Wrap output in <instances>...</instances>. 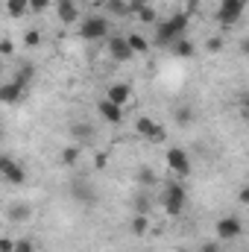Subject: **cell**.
I'll return each mask as SVG.
<instances>
[{
	"mask_svg": "<svg viewBox=\"0 0 249 252\" xmlns=\"http://www.w3.org/2000/svg\"><path fill=\"white\" fill-rule=\"evenodd\" d=\"M106 100L124 109L126 103L132 100V88H129V85H124V82H118V85H109V91H106Z\"/></svg>",
	"mask_w": 249,
	"mask_h": 252,
	"instance_id": "8fae6325",
	"label": "cell"
},
{
	"mask_svg": "<svg viewBox=\"0 0 249 252\" xmlns=\"http://www.w3.org/2000/svg\"><path fill=\"white\" fill-rule=\"evenodd\" d=\"M79 35L85 41H100V38H109V18L106 15H88L79 27Z\"/></svg>",
	"mask_w": 249,
	"mask_h": 252,
	"instance_id": "3957f363",
	"label": "cell"
},
{
	"mask_svg": "<svg viewBox=\"0 0 249 252\" xmlns=\"http://www.w3.org/2000/svg\"><path fill=\"white\" fill-rule=\"evenodd\" d=\"M24 44H27V47H38V44H41V32H38V30H27V32H24Z\"/></svg>",
	"mask_w": 249,
	"mask_h": 252,
	"instance_id": "4316f807",
	"label": "cell"
},
{
	"mask_svg": "<svg viewBox=\"0 0 249 252\" xmlns=\"http://www.w3.org/2000/svg\"><path fill=\"white\" fill-rule=\"evenodd\" d=\"M138 182H141L144 188H156V185H158V173H156L153 167H141V170H138Z\"/></svg>",
	"mask_w": 249,
	"mask_h": 252,
	"instance_id": "7402d4cb",
	"label": "cell"
},
{
	"mask_svg": "<svg viewBox=\"0 0 249 252\" xmlns=\"http://www.w3.org/2000/svg\"><path fill=\"white\" fill-rule=\"evenodd\" d=\"M73 199H76V202H88V205H91V202H94V190H91V185L76 182V185H73Z\"/></svg>",
	"mask_w": 249,
	"mask_h": 252,
	"instance_id": "ffe728a7",
	"label": "cell"
},
{
	"mask_svg": "<svg viewBox=\"0 0 249 252\" xmlns=\"http://www.w3.org/2000/svg\"><path fill=\"white\" fill-rule=\"evenodd\" d=\"M199 252H223V241H208L199 247Z\"/></svg>",
	"mask_w": 249,
	"mask_h": 252,
	"instance_id": "1f68e13d",
	"label": "cell"
},
{
	"mask_svg": "<svg viewBox=\"0 0 249 252\" xmlns=\"http://www.w3.org/2000/svg\"><path fill=\"white\" fill-rule=\"evenodd\" d=\"M106 50H109V56L115 59V62H129L135 53L129 50V44H126L124 35H109V41H106Z\"/></svg>",
	"mask_w": 249,
	"mask_h": 252,
	"instance_id": "9c48e42d",
	"label": "cell"
},
{
	"mask_svg": "<svg viewBox=\"0 0 249 252\" xmlns=\"http://www.w3.org/2000/svg\"><path fill=\"white\" fill-rule=\"evenodd\" d=\"M79 156H82V147H79V144H70V147H64L62 150L59 164H62V167H73V164L79 161Z\"/></svg>",
	"mask_w": 249,
	"mask_h": 252,
	"instance_id": "2e32d148",
	"label": "cell"
},
{
	"mask_svg": "<svg viewBox=\"0 0 249 252\" xmlns=\"http://www.w3.org/2000/svg\"><path fill=\"white\" fill-rule=\"evenodd\" d=\"M244 9H247V0H220L217 21H220L223 27H235V24L244 18Z\"/></svg>",
	"mask_w": 249,
	"mask_h": 252,
	"instance_id": "277c9868",
	"label": "cell"
},
{
	"mask_svg": "<svg viewBox=\"0 0 249 252\" xmlns=\"http://www.w3.org/2000/svg\"><path fill=\"white\" fill-rule=\"evenodd\" d=\"M6 12L9 18H24L30 12V0H6Z\"/></svg>",
	"mask_w": 249,
	"mask_h": 252,
	"instance_id": "d6986e66",
	"label": "cell"
},
{
	"mask_svg": "<svg viewBox=\"0 0 249 252\" xmlns=\"http://www.w3.org/2000/svg\"><path fill=\"white\" fill-rule=\"evenodd\" d=\"M241 232H244V223H241V217H223V220H217V241H235V238H241Z\"/></svg>",
	"mask_w": 249,
	"mask_h": 252,
	"instance_id": "ba28073f",
	"label": "cell"
},
{
	"mask_svg": "<svg viewBox=\"0 0 249 252\" xmlns=\"http://www.w3.org/2000/svg\"><path fill=\"white\" fill-rule=\"evenodd\" d=\"M24 100V88L18 85V82H0V103L3 106H18Z\"/></svg>",
	"mask_w": 249,
	"mask_h": 252,
	"instance_id": "30bf717a",
	"label": "cell"
},
{
	"mask_svg": "<svg viewBox=\"0 0 249 252\" xmlns=\"http://www.w3.org/2000/svg\"><path fill=\"white\" fill-rule=\"evenodd\" d=\"M70 135L76 138V144H79V147L94 141V129H91L88 124H73V126H70Z\"/></svg>",
	"mask_w": 249,
	"mask_h": 252,
	"instance_id": "9a60e30c",
	"label": "cell"
},
{
	"mask_svg": "<svg viewBox=\"0 0 249 252\" xmlns=\"http://www.w3.org/2000/svg\"><path fill=\"white\" fill-rule=\"evenodd\" d=\"M44 9H50V0H30V12H44Z\"/></svg>",
	"mask_w": 249,
	"mask_h": 252,
	"instance_id": "4dcf8cb0",
	"label": "cell"
},
{
	"mask_svg": "<svg viewBox=\"0 0 249 252\" xmlns=\"http://www.w3.org/2000/svg\"><path fill=\"white\" fill-rule=\"evenodd\" d=\"M185 202H187V190L182 188L179 182H170V185L164 188L161 205H164V211H167L170 217H179V214L185 211Z\"/></svg>",
	"mask_w": 249,
	"mask_h": 252,
	"instance_id": "7a4b0ae2",
	"label": "cell"
},
{
	"mask_svg": "<svg viewBox=\"0 0 249 252\" xmlns=\"http://www.w3.org/2000/svg\"><path fill=\"white\" fill-rule=\"evenodd\" d=\"M103 6H106V9H109V15H115V18H126V15H129L126 0H106Z\"/></svg>",
	"mask_w": 249,
	"mask_h": 252,
	"instance_id": "d4e9b609",
	"label": "cell"
},
{
	"mask_svg": "<svg viewBox=\"0 0 249 252\" xmlns=\"http://www.w3.org/2000/svg\"><path fill=\"white\" fill-rule=\"evenodd\" d=\"M126 44H129V50H132V53H147V47H150V44H147V38H144V35H138V32H129V35H126Z\"/></svg>",
	"mask_w": 249,
	"mask_h": 252,
	"instance_id": "44dd1931",
	"label": "cell"
},
{
	"mask_svg": "<svg viewBox=\"0 0 249 252\" xmlns=\"http://www.w3.org/2000/svg\"><path fill=\"white\" fill-rule=\"evenodd\" d=\"M0 141H3V126H0Z\"/></svg>",
	"mask_w": 249,
	"mask_h": 252,
	"instance_id": "d590c367",
	"label": "cell"
},
{
	"mask_svg": "<svg viewBox=\"0 0 249 252\" xmlns=\"http://www.w3.org/2000/svg\"><path fill=\"white\" fill-rule=\"evenodd\" d=\"M32 79H35V64H30V62H24L18 70H15V76H12V82H18L21 88H27Z\"/></svg>",
	"mask_w": 249,
	"mask_h": 252,
	"instance_id": "5bb4252c",
	"label": "cell"
},
{
	"mask_svg": "<svg viewBox=\"0 0 249 252\" xmlns=\"http://www.w3.org/2000/svg\"><path fill=\"white\" fill-rule=\"evenodd\" d=\"M167 167L179 176V179H185L190 176V158H187L185 150H179V147H173V150H167Z\"/></svg>",
	"mask_w": 249,
	"mask_h": 252,
	"instance_id": "52a82bcc",
	"label": "cell"
},
{
	"mask_svg": "<svg viewBox=\"0 0 249 252\" xmlns=\"http://www.w3.org/2000/svg\"><path fill=\"white\" fill-rule=\"evenodd\" d=\"M135 132H138L141 138L153 141V144H161V141L167 138V129L161 124H156L153 118H138V121H135Z\"/></svg>",
	"mask_w": 249,
	"mask_h": 252,
	"instance_id": "8992f818",
	"label": "cell"
},
{
	"mask_svg": "<svg viewBox=\"0 0 249 252\" xmlns=\"http://www.w3.org/2000/svg\"><path fill=\"white\" fill-rule=\"evenodd\" d=\"M12 247H15L12 238H0V252H12Z\"/></svg>",
	"mask_w": 249,
	"mask_h": 252,
	"instance_id": "836d02e7",
	"label": "cell"
},
{
	"mask_svg": "<svg viewBox=\"0 0 249 252\" xmlns=\"http://www.w3.org/2000/svg\"><path fill=\"white\" fill-rule=\"evenodd\" d=\"M150 205H153V199H150L147 193L132 196V211H135V214H147V211H150Z\"/></svg>",
	"mask_w": 249,
	"mask_h": 252,
	"instance_id": "484cf974",
	"label": "cell"
},
{
	"mask_svg": "<svg viewBox=\"0 0 249 252\" xmlns=\"http://www.w3.org/2000/svg\"><path fill=\"white\" fill-rule=\"evenodd\" d=\"M97 112H100V118H103V121H109V124H121V121H124V109H121V106H115V103H109L106 97L97 103Z\"/></svg>",
	"mask_w": 249,
	"mask_h": 252,
	"instance_id": "4fadbf2b",
	"label": "cell"
},
{
	"mask_svg": "<svg viewBox=\"0 0 249 252\" xmlns=\"http://www.w3.org/2000/svg\"><path fill=\"white\" fill-rule=\"evenodd\" d=\"M30 217H32V208H30V205H24V202L9 205V220H12V223H24V220H30Z\"/></svg>",
	"mask_w": 249,
	"mask_h": 252,
	"instance_id": "ac0fdd59",
	"label": "cell"
},
{
	"mask_svg": "<svg viewBox=\"0 0 249 252\" xmlns=\"http://www.w3.org/2000/svg\"><path fill=\"white\" fill-rule=\"evenodd\" d=\"M170 50H173V53H176V56H179V59H190V56H193V53H196V47H193V44H190V41H187L185 35H182V38H176V41H173V44H170Z\"/></svg>",
	"mask_w": 249,
	"mask_h": 252,
	"instance_id": "e0dca14e",
	"label": "cell"
},
{
	"mask_svg": "<svg viewBox=\"0 0 249 252\" xmlns=\"http://www.w3.org/2000/svg\"><path fill=\"white\" fill-rule=\"evenodd\" d=\"M0 176H3L9 185H24V182H27L24 164H18L12 156H0Z\"/></svg>",
	"mask_w": 249,
	"mask_h": 252,
	"instance_id": "5b68a950",
	"label": "cell"
},
{
	"mask_svg": "<svg viewBox=\"0 0 249 252\" xmlns=\"http://www.w3.org/2000/svg\"><path fill=\"white\" fill-rule=\"evenodd\" d=\"M138 18L144 21V24H156L158 18H156V9L153 6H144V9H138Z\"/></svg>",
	"mask_w": 249,
	"mask_h": 252,
	"instance_id": "f1b7e54d",
	"label": "cell"
},
{
	"mask_svg": "<svg viewBox=\"0 0 249 252\" xmlns=\"http://www.w3.org/2000/svg\"><path fill=\"white\" fill-rule=\"evenodd\" d=\"M12 53H15V44H12L9 38H3V41H0V56H12Z\"/></svg>",
	"mask_w": 249,
	"mask_h": 252,
	"instance_id": "d6a6232c",
	"label": "cell"
},
{
	"mask_svg": "<svg viewBox=\"0 0 249 252\" xmlns=\"http://www.w3.org/2000/svg\"><path fill=\"white\" fill-rule=\"evenodd\" d=\"M238 202H244V205L249 202V188H241V193H238Z\"/></svg>",
	"mask_w": 249,
	"mask_h": 252,
	"instance_id": "e575fe53",
	"label": "cell"
},
{
	"mask_svg": "<svg viewBox=\"0 0 249 252\" xmlns=\"http://www.w3.org/2000/svg\"><path fill=\"white\" fill-rule=\"evenodd\" d=\"M187 18H190V12H176L167 21H156V44L170 47L176 38H182L187 30Z\"/></svg>",
	"mask_w": 249,
	"mask_h": 252,
	"instance_id": "6da1fadb",
	"label": "cell"
},
{
	"mask_svg": "<svg viewBox=\"0 0 249 252\" xmlns=\"http://www.w3.org/2000/svg\"><path fill=\"white\" fill-rule=\"evenodd\" d=\"M56 15H59V21H62L64 27H70V24L79 21V9H76L73 0H59L56 3Z\"/></svg>",
	"mask_w": 249,
	"mask_h": 252,
	"instance_id": "7c38bea8",
	"label": "cell"
},
{
	"mask_svg": "<svg viewBox=\"0 0 249 252\" xmlns=\"http://www.w3.org/2000/svg\"><path fill=\"white\" fill-rule=\"evenodd\" d=\"M173 121H176V124L179 126H190L193 124V109H190V106H179V109H176V112H173Z\"/></svg>",
	"mask_w": 249,
	"mask_h": 252,
	"instance_id": "cb8c5ba5",
	"label": "cell"
},
{
	"mask_svg": "<svg viewBox=\"0 0 249 252\" xmlns=\"http://www.w3.org/2000/svg\"><path fill=\"white\" fill-rule=\"evenodd\" d=\"M12 252H35V244H32L30 238H18L15 247H12Z\"/></svg>",
	"mask_w": 249,
	"mask_h": 252,
	"instance_id": "83f0119b",
	"label": "cell"
},
{
	"mask_svg": "<svg viewBox=\"0 0 249 252\" xmlns=\"http://www.w3.org/2000/svg\"><path fill=\"white\" fill-rule=\"evenodd\" d=\"M147 229H150V217H147V214H132L129 232H132V235H144Z\"/></svg>",
	"mask_w": 249,
	"mask_h": 252,
	"instance_id": "603a6c76",
	"label": "cell"
},
{
	"mask_svg": "<svg viewBox=\"0 0 249 252\" xmlns=\"http://www.w3.org/2000/svg\"><path fill=\"white\" fill-rule=\"evenodd\" d=\"M205 50H208V53H220V50H223V38H208V41H205Z\"/></svg>",
	"mask_w": 249,
	"mask_h": 252,
	"instance_id": "f546056e",
	"label": "cell"
}]
</instances>
